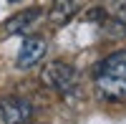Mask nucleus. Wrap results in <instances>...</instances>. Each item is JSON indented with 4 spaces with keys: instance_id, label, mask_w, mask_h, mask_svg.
Returning a JSON list of instances; mask_svg holds the SVG:
<instances>
[{
    "instance_id": "f257e3e1",
    "label": "nucleus",
    "mask_w": 126,
    "mask_h": 124,
    "mask_svg": "<svg viewBox=\"0 0 126 124\" xmlns=\"http://www.w3.org/2000/svg\"><path fill=\"white\" fill-rule=\"evenodd\" d=\"M93 81L106 101H126V51H113L103 58Z\"/></svg>"
},
{
    "instance_id": "f03ea898",
    "label": "nucleus",
    "mask_w": 126,
    "mask_h": 124,
    "mask_svg": "<svg viewBox=\"0 0 126 124\" xmlns=\"http://www.w3.org/2000/svg\"><path fill=\"white\" fill-rule=\"evenodd\" d=\"M40 84L63 96H71L78 89V71L68 61H48L40 71Z\"/></svg>"
},
{
    "instance_id": "7ed1b4c3",
    "label": "nucleus",
    "mask_w": 126,
    "mask_h": 124,
    "mask_svg": "<svg viewBox=\"0 0 126 124\" xmlns=\"http://www.w3.org/2000/svg\"><path fill=\"white\" fill-rule=\"evenodd\" d=\"M103 25L111 36H126V0H98Z\"/></svg>"
},
{
    "instance_id": "20e7f679",
    "label": "nucleus",
    "mask_w": 126,
    "mask_h": 124,
    "mask_svg": "<svg viewBox=\"0 0 126 124\" xmlns=\"http://www.w3.org/2000/svg\"><path fill=\"white\" fill-rule=\"evenodd\" d=\"M46 51H48V43H46L43 36H25V38H23V46H20V51H18L15 66L23 68V71L38 66L40 61H43Z\"/></svg>"
},
{
    "instance_id": "39448f33",
    "label": "nucleus",
    "mask_w": 126,
    "mask_h": 124,
    "mask_svg": "<svg viewBox=\"0 0 126 124\" xmlns=\"http://www.w3.org/2000/svg\"><path fill=\"white\" fill-rule=\"evenodd\" d=\"M30 101L20 99V96H5L0 99V117H3L5 124H25L30 122Z\"/></svg>"
},
{
    "instance_id": "423d86ee",
    "label": "nucleus",
    "mask_w": 126,
    "mask_h": 124,
    "mask_svg": "<svg viewBox=\"0 0 126 124\" xmlns=\"http://www.w3.org/2000/svg\"><path fill=\"white\" fill-rule=\"evenodd\" d=\"M81 5H83V0H53L50 10H48V20L53 25H66L81 10Z\"/></svg>"
},
{
    "instance_id": "0eeeda50",
    "label": "nucleus",
    "mask_w": 126,
    "mask_h": 124,
    "mask_svg": "<svg viewBox=\"0 0 126 124\" xmlns=\"http://www.w3.org/2000/svg\"><path fill=\"white\" fill-rule=\"evenodd\" d=\"M43 15L40 13V8H28L23 13H15L13 18L5 20V33L8 36H15V33H25L28 28H33L38 23V18Z\"/></svg>"
}]
</instances>
